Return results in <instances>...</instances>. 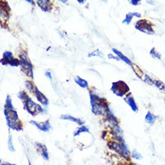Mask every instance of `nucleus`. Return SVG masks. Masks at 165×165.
Returning a JSON list of instances; mask_svg holds the SVG:
<instances>
[{
  "instance_id": "nucleus-1",
  "label": "nucleus",
  "mask_w": 165,
  "mask_h": 165,
  "mask_svg": "<svg viewBox=\"0 0 165 165\" xmlns=\"http://www.w3.org/2000/svg\"><path fill=\"white\" fill-rule=\"evenodd\" d=\"M4 115L6 117L7 126L9 128L13 129L15 131L23 130V126L19 121L17 111L16 110L12 104V99L10 98V96H7L6 99L5 106H4Z\"/></svg>"
},
{
  "instance_id": "nucleus-2",
  "label": "nucleus",
  "mask_w": 165,
  "mask_h": 165,
  "mask_svg": "<svg viewBox=\"0 0 165 165\" xmlns=\"http://www.w3.org/2000/svg\"><path fill=\"white\" fill-rule=\"evenodd\" d=\"M17 97H18L19 99H21L22 102L24 103L25 110H26L30 115L36 116L38 114H45V113H47L40 105H38L32 100V99L28 96L25 90L19 91L18 94H17Z\"/></svg>"
},
{
  "instance_id": "nucleus-3",
  "label": "nucleus",
  "mask_w": 165,
  "mask_h": 165,
  "mask_svg": "<svg viewBox=\"0 0 165 165\" xmlns=\"http://www.w3.org/2000/svg\"><path fill=\"white\" fill-rule=\"evenodd\" d=\"M89 98H90L91 110L93 114L97 116H102V117L106 116L108 111L110 109L107 100L103 98L99 97L92 91L89 93Z\"/></svg>"
},
{
  "instance_id": "nucleus-4",
  "label": "nucleus",
  "mask_w": 165,
  "mask_h": 165,
  "mask_svg": "<svg viewBox=\"0 0 165 165\" xmlns=\"http://www.w3.org/2000/svg\"><path fill=\"white\" fill-rule=\"evenodd\" d=\"M108 147L110 150L115 151L117 154H118L121 157H123L124 159L129 161L130 160V151L126 146V143H119V142H116V141H112L108 143Z\"/></svg>"
},
{
  "instance_id": "nucleus-5",
  "label": "nucleus",
  "mask_w": 165,
  "mask_h": 165,
  "mask_svg": "<svg viewBox=\"0 0 165 165\" xmlns=\"http://www.w3.org/2000/svg\"><path fill=\"white\" fill-rule=\"evenodd\" d=\"M111 91L114 94H116L118 97H124L125 95H126L129 93L130 89H129L128 85L126 82H124L123 80H118L116 82L112 83L111 86Z\"/></svg>"
},
{
  "instance_id": "nucleus-6",
  "label": "nucleus",
  "mask_w": 165,
  "mask_h": 165,
  "mask_svg": "<svg viewBox=\"0 0 165 165\" xmlns=\"http://www.w3.org/2000/svg\"><path fill=\"white\" fill-rule=\"evenodd\" d=\"M20 61H21V70L26 76L34 79V71H33V65L29 61L26 53L20 54Z\"/></svg>"
},
{
  "instance_id": "nucleus-7",
  "label": "nucleus",
  "mask_w": 165,
  "mask_h": 165,
  "mask_svg": "<svg viewBox=\"0 0 165 165\" xmlns=\"http://www.w3.org/2000/svg\"><path fill=\"white\" fill-rule=\"evenodd\" d=\"M135 28L138 31L147 34H154V31L153 28V24L149 21H147L145 19H142L136 22L135 24Z\"/></svg>"
},
{
  "instance_id": "nucleus-8",
  "label": "nucleus",
  "mask_w": 165,
  "mask_h": 165,
  "mask_svg": "<svg viewBox=\"0 0 165 165\" xmlns=\"http://www.w3.org/2000/svg\"><path fill=\"white\" fill-rule=\"evenodd\" d=\"M30 124L33 125V126H34L36 128L41 130V131H43V132H49L52 129V126L50 124V120L49 119H47L46 121H44V122H36L34 120H31Z\"/></svg>"
},
{
  "instance_id": "nucleus-9",
  "label": "nucleus",
  "mask_w": 165,
  "mask_h": 165,
  "mask_svg": "<svg viewBox=\"0 0 165 165\" xmlns=\"http://www.w3.org/2000/svg\"><path fill=\"white\" fill-rule=\"evenodd\" d=\"M112 135L117 140V142L125 143V140H124V132H123V130L120 127V126L118 124L112 126Z\"/></svg>"
},
{
  "instance_id": "nucleus-10",
  "label": "nucleus",
  "mask_w": 165,
  "mask_h": 165,
  "mask_svg": "<svg viewBox=\"0 0 165 165\" xmlns=\"http://www.w3.org/2000/svg\"><path fill=\"white\" fill-rule=\"evenodd\" d=\"M35 148H36L37 152L40 154V155L44 158V160L45 161H49V154H48V150H47V147L41 144V143H35Z\"/></svg>"
},
{
  "instance_id": "nucleus-11",
  "label": "nucleus",
  "mask_w": 165,
  "mask_h": 165,
  "mask_svg": "<svg viewBox=\"0 0 165 165\" xmlns=\"http://www.w3.org/2000/svg\"><path fill=\"white\" fill-rule=\"evenodd\" d=\"M36 3L37 6L44 12H51L53 4L50 0H38Z\"/></svg>"
},
{
  "instance_id": "nucleus-12",
  "label": "nucleus",
  "mask_w": 165,
  "mask_h": 165,
  "mask_svg": "<svg viewBox=\"0 0 165 165\" xmlns=\"http://www.w3.org/2000/svg\"><path fill=\"white\" fill-rule=\"evenodd\" d=\"M34 95H35V97H36L37 100L39 101L42 105L46 106V107L49 105V100H48V99L37 89L36 87L34 88Z\"/></svg>"
},
{
  "instance_id": "nucleus-13",
  "label": "nucleus",
  "mask_w": 165,
  "mask_h": 165,
  "mask_svg": "<svg viewBox=\"0 0 165 165\" xmlns=\"http://www.w3.org/2000/svg\"><path fill=\"white\" fill-rule=\"evenodd\" d=\"M125 101L126 104H128V106L131 108V109L133 110L134 112L137 113L138 112V107L135 103V100L134 99V96L132 94H129L128 96L125 99Z\"/></svg>"
},
{
  "instance_id": "nucleus-14",
  "label": "nucleus",
  "mask_w": 165,
  "mask_h": 165,
  "mask_svg": "<svg viewBox=\"0 0 165 165\" xmlns=\"http://www.w3.org/2000/svg\"><path fill=\"white\" fill-rule=\"evenodd\" d=\"M60 118L62 120H68V121H71V122H74V123H76V124H78L79 126H83L84 125V121L82 119H80V118H77V117H74L72 116H71V115H62L61 117H60Z\"/></svg>"
},
{
  "instance_id": "nucleus-15",
  "label": "nucleus",
  "mask_w": 165,
  "mask_h": 165,
  "mask_svg": "<svg viewBox=\"0 0 165 165\" xmlns=\"http://www.w3.org/2000/svg\"><path fill=\"white\" fill-rule=\"evenodd\" d=\"M14 60V57L11 52H5L3 53V58L1 59V64L2 65H10V62Z\"/></svg>"
},
{
  "instance_id": "nucleus-16",
  "label": "nucleus",
  "mask_w": 165,
  "mask_h": 165,
  "mask_svg": "<svg viewBox=\"0 0 165 165\" xmlns=\"http://www.w3.org/2000/svg\"><path fill=\"white\" fill-rule=\"evenodd\" d=\"M106 119L108 122H109V124L113 126L115 125H117L118 124V121H117V118L116 117V116L113 114V112L111 110H108L107 115H106Z\"/></svg>"
},
{
  "instance_id": "nucleus-17",
  "label": "nucleus",
  "mask_w": 165,
  "mask_h": 165,
  "mask_svg": "<svg viewBox=\"0 0 165 165\" xmlns=\"http://www.w3.org/2000/svg\"><path fill=\"white\" fill-rule=\"evenodd\" d=\"M113 52H114V53H115L117 54V57L119 58L121 61L125 62H126V64L130 65V66H132V65H133V63H132V62H131V61L129 60L128 58H127L126 56H125V55L123 54V53H122L121 52H119L118 50H117V49L113 48Z\"/></svg>"
},
{
  "instance_id": "nucleus-18",
  "label": "nucleus",
  "mask_w": 165,
  "mask_h": 165,
  "mask_svg": "<svg viewBox=\"0 0 165 165\" xmlns=\"http://www.w3.org/2000/svg\"><path fill=\"white\" fill-rule=\"evenodd\" d=\"M74 80H75V83H76L77 85H79V86H80V88H82V89H88V88H89V83H88V81L85 80L82 78L79 77V76L75 77Z\"/></svg>"
},
{
  "instance_id": "nucleus-19",
  "label": "nucleus",
  "mask_w": 165,
  "mask_h": 165,
  "mask_svg": "<svg viewBox=\"0 0 165 165\" xmlns=\"http://www.w3.org/2000/svg\"><path fill=\"white\" fill-rule=\"evenodd\" d=\"M145 121L150 126H154L156 121V116H154L152 112L148 111L147 114L145 115Z\"/></svg>"
},
{
  "instance_id": "nucleus-20",
  "label": "nucleus",
  "mask_w": 165,
  "mask_h": 165,
  "mask_svg": "<svg viewBox=\"0 0 165 165\" xmlns=\"http://www.w3.org/2000/svg\"><path fill=\"white\" fill-rule=\"evenodd\" d=\"M82 133H89V128L87 126H81L74 132L73 135L74 136H78V135H80Z\"/></svg>"
},
{
  "instance_id": "nucleus-21",
  "label": "nucleus",
  "mask_w": 165,
  "mask_h": 165,
  "mask_svg": "<svg viewBox=\"0 0 165 165\" xmlns=\"http://www.w3.org/2000/svg\"><path fill=\"white\" fill-rule=\"evenodd\" d=\"M132 69H133V71H134L135 74L137 76L139 79H143V77H144V73L142 72V71L140 70V68H138L136 65L133 63V65H132Z\"/></svg>"
},
{
  "instance_id": "nucleus-22",
  "label": "nucleus",
  "mask_w": 165,
  "mask_h": 165,
  "mask_svg": "<svg viewBox=\"0 0 165 165\" xmlns=\"http://www.w3.org/2000/svg\"><path fill=\"white\" fill-rule=\"evenodd\" d=\"M154 85H155L156 88H158L162 92H165V84L161 80H154Z\"/></svg>"
},
{
  "instance_id": "nucleus-23",
  "label": "nucleus",
  "mask_w": 165,
  "mask_h": 165,
  "mask_svg": "<svg viewBox=\"0 0 165 165\" xmlns=\"http://www.w3.org/2000/svg\"><path fill=\"white\" fill-rule=\"evenodd\" d=\"M150 54L153 58L157 59V60H162V55L160 54L157 51H156L155 48H152L151 51H150Z\"/></svg>"
},
{
  "instance_id": "nucleus-24",
  "label": "nucleus",
  "mask_w": 165,
  "mask_h": 165,
  "mask_svg": "<svg viewBox=\"0 0 165 165\" xmlns=\"http://www.w3.org/2000/svg\"><path fill=\"white\" fill-rule=\"evenodd\" d=\"M133 17H134V13H128V14L126 16V18L123 20V24L130 25V23H131Z\"/></svg>"
},
{
  "instance_id": "nucleus-25",
  "label": "nucleus",
  "mask_w": 165,
  "mask_h": 165,
  "mask_svg": "<svg viewBox=\"0 0 165 165\" xmlns=\"http://www.w3.org/2000/svg\"><path fill=\"white\" fill-rule=\"evenodd\" d=\"M143 81L144 82L147 83V84H149V85H154V80L150 78V76L149 75H147V74H144V77H143Z\"/></svg>"
},
{
  "instance_id": "nucleus-26",
  "label": "nucleus",
  "mask_w": 165,
  "mask_h": 165,
  "mask_svg": "<svg viewBox=\"0 0 165 165\" xmlns=\"http://www.w3.org/2000/svg\"><path fill=\"white\" fill-rule=\"evenodd\" d=\"M25 86L26 89H27L29 92L34 91V88H35V87H34V85H33V83L32 82H30V81L26 80V81L25 82Z\"/></svg>"
},
{
  "instance_id": "nucleus-27",
  "label": "nucleus",
  "mask_w": 165,
  "mask_h": 165,
  "mask_svg": "<svg viewBox=\"0 0 165 165\" xmlns=\"http://www.w3.org/2000/svg\"><path fill=\"white\" fill-rule=\"evenodd\" d=\"M8 149L11 152H16V148L13 144V137L11 135H9V137H8Z\"/></svg>"
},
{
  "instance_id": "nucleus-28",
  "label": "nucleus",
  "mask_w": 165,
  "mask_h": 165,
  "mask_svg": "<svg viewBox=\"0 0 165 165\" xmlns=\"http://www.w3.org/2000/svg\"><path fill=\"white\" fill-rule=\"evenodd\" d=\"M131 155H132V157H133L135 160H141V159L143 158V156L141 155V154L138 153L135 149V150H133V152H132V154H131Z\"/></svg>"
},
{
  "instance_id": "nucleus-29",
  "label": "nucleus",
  "mask_w": 165,
  "mask_h": 165,
  "mask_svg": "<svg viewBox=\"0 0 165 165\" xmlns=\"http://www.w3.org/2000/svg\"><path fill=\"white\" fill-rule=\"evenodd\" d=\"M93 56H99V57H103V54L99 50H96L94 52H92L88 54V57H93Z\"/></svg>"
},
{
  "instance_id": "nucleus-30",
  "label": "nucleus",
  "mask_w": 165,
  "mask_h": 165,
  "mask_svg": "<svg viewBox=\"0 0 165 165\" xmlns=\"http://www.w3.org/2000/svg\"><path fill=\"white\" fill-rule=\"evenodd\" d=\"M140 0H131L130 1V4L131 5H133V6H138V5H140Z\"/></svg>"
},
{
  "instance_id": "nucleus-31",
  "label": "nucleus",
  "mask_w": 165,
  "mask_h": 165,
  "mask_svg": "<svg viewBox=\"0 0 165 165\" xmlns=\"http://www.w3.org/2000/svg\"><path fill=\"white\" fill-rule=\"evenodd\" d=\"M108 57L109 59H114V60H116V61H118V62H119V61H121V60H120L117 56H115V55H113V54H108Z\"/></svg>"
},
{
  "instance_id": "nucleus-32",
  "label": "nucleus",
  "mask_w": 165,
  "mask_h": 165,
  "mask_svg": "<svg viewBox=\"0 0 165 165\" xmlns=\"http://www.w3.org/2000/svg\"><path fill=\"white\" fill-rule=\"evenodd\" d=\"M45 76L49 79V80H53V77H52V74L50 71H46L45 72Z\"/></svg>"
},
{
  "instance_id": "nucleus-33",
  "label": "nucleus",
  "mask_w": 165,
  "mask_h": 165,
  "mask_svg": "<svg viewBox=\"0 0 165 165\" xmlns=\"http://www.w3.org/2000/svg\"><path fill=\"white\" fill-rule=\"evenodd\" d=\"M134 16L137 17V18H140L141 17V14L140 13H137V12H134Z\"/></svg>"
},
{
  "instance_id": "nucleus-34",
  "label": "nucleus",
  "mask_w": 165,
  "mask_h": 165,
  "mask_svg": "<svg viewBox=\"0 0 165 165\" xmlns=\"http://www.w3.org/2000/svg\"><path fill=\"white\" fill-rule=\"evenodd\" d=\"M0 165H16V163H1Z\"/></svg>"
},
{
  "instance_id": "nucleus-35",
  "label": "nucleus",
  "mask_w": 165,
  "mask_h": 165,
  "mask_svg": "<svg viewBox=\"0 0 165 165\" xmlns=\"http://www.w3.org/2000/svg\"><path fill=\"white\" fill-rule=\"evenodd\" d=\"M147 3L151 4V5H154V1H147Z\"/></svg>"
},
{
  "instance_id": "nucleus-36",
  "label": "nucleus",
  "mask_w": 165,
  "mask_h": 165,
  "mask_svg": "<svg viewBox=\"0 0 165 165\" xmlns=\"http://www.w3.org/2000/svg\"><path fill=\"white\" fill-rule=\"evenodd\" d=\"M27 2H29L30 4H33V5H34V1H30V0H27Z\"/></svg>"
},
{
  "instance_id": "nucleus-37",
  "label": "nucleus",
  "mask_w": 165,
  "mask_h": 165,
  "mask_svg": "<svg viewBox=\"0 0 165 165\" xmlns=\"http://www.w3.org/2000/svg\"><path fill=\"white\" fill-rule=\"evenodd\" d=\"M78 1H79V2H80V4H83V3H84V1H81V0H78Z\"/></svg>"
},
{
  "instance_id": "nucleus-38",
  "label": "nucleus",
  "mask_w": 165,
  "mask_h": 165,
  "mask_svg": "<svg viewBox=\"0 0 165 165\" xmlns=\"http://www.w3.org/2000/svg\"><path fill=\"white\" fill-rule=\"evenodd\" d=\"M131 165H140V164H138V163H131Z\"/></svg>"
},
{
  "instance_id": "nucleus-39",
  "label": "nucleus",
  "mask_w": 165,
  "mask_h": 165,
  "mask_svg": "<svg viewBox=\"0 0 165 165\" xmlns=\"http://www.w3.org/2000/svg\"><path fill=\"white\" fill-rule=\"evenodd\" d=\"M61 2H62V3H64V4H66V3H67V1H63V0H62Z\"/></svg>"
},
{
  "instance_id": "nucleus-40",
  "label": "nucleus",
  "mask_w": 165,
  "mask_h": 165,
  "mask_svg": "<svg viewBox=\"0 0 165 165\" xmlns=\"http://www.w3.org/2000/svg\"><path fill=\"white\" fill-rule=\"evenodd\" d=\"M28 165H32V164H31V162H30L29 160H28Z\"/></svg>"
},
{
  "instance_id": "nucleus-41",
  "label": "nucleus",
  "mask_w": 165,
  "mask_h": 165,
  "mask_svg": "<svg viewBox=\"0 0 165 165\" xmlns=\"http://www.w3.org/2000/svg\"><path fill=\"white\" fill-rule=\"evenodd\" d=\"M164 102H165V99H164Z\"/></svg>"
}]
</instances>
